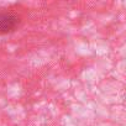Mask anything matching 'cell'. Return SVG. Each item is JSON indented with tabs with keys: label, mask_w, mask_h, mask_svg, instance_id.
<instances>
[{
	"label": "cell",
	"mask_w": 126,
	"mask_h": 126,
	"mask_svg": "<svg viewBox=\"0 0 126 126\" xmlns=\"http://www.w3.org/2000/svg\"><path fill=\"white\" fill-rule=\"evenodd\" d=\"M21 24L20 15L13 13V11H5L0 10V35L11 33Z\"/></svg>",
	"instance_id": "obj_1"
}]
</instances>
